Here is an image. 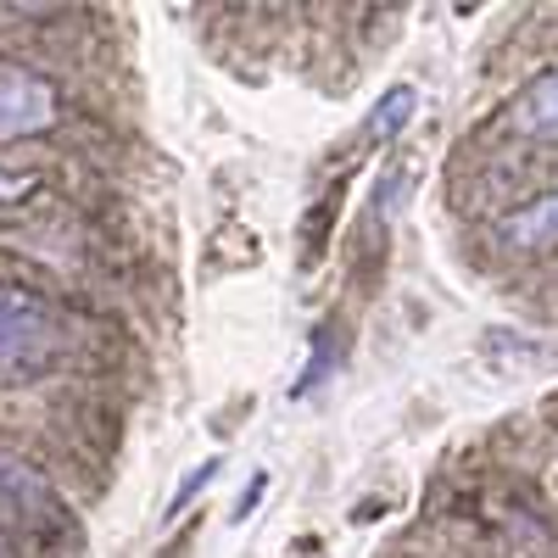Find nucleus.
<instances>
[{"label":"nucleus","instance_id":"f257e3e1","mask_svg":"<svg viewBox=\"0 0 558 558\" xmlns=\"http://www.w3.org/2000/svg\"><path fill=\"white\" fill-rule=\"evenodd\" d=\"M62 357H68L62 313L23 286H0V391L39 386L45 375H57Z\"/></svg>","mask_w":558,"mask_h":558},{"label":"nucleus","instance_id":"f03ea898","mask_svg":"<svg viewBox=\"0 0 558 558\" xmlns=\"http://www.w3.org/2000/svg\"><path fill=\"white\" fill-rule=\"evenodd\" d=\"M0 531H12V536L68 531V508H62L57 486L17 452H0Z\"/></svg>","mask_w":558,"mask_h":558},{"label":"nucleus","instance_id":"7ed1b4c3","mask_svg":"<svg viewBox=\"0 0 558 558\" xmlns=\"http://www.w3.org/2000/svg\"><path fill=\"white\" fill-rule=\"evenodd\" d=\"M57 89L28 68H0V140H28L57 123Z\"/></svg>","mask_w":558,"mask_h":558},{"label":"nucleus","instance_id":"20e7f679","mask_svg":"<svg viewBox=\"0 0 558 558\" xmlns=\"http://www.w3.org/2000/svg\"><path fill=\"white\" fill-rule=\"evenodd\" d=\"M508 129H520L525 140H558V73H542L520 89L508 107Z\"/></svg>","mask_w":558,"mask_h":558},{"label":"nucleus","instance_id":"39448f33","mask_svg":"<svg viewBox=\"0 0 558 558\" xmlns=\"http://www.w3.org/2000/svg\"><path fill=\"white\" fill-rule=\"evenodd\" d=\"M497 235H502V246H514V252H553L558 246V191L531 202V207H520V213H508L497 223Z\"/></svg>","mask_w":558,"mask_h":558},{"label":"nucleus","instance_id":"423d86ee","mask_svg":"<svg viewBox=\"0 0 558 558\" xmlns=\"http://www.w3.org/2000/svg\"><path fill=\"white\" fill-rule=\"evenodd\" d=\"M413 112H418V89H413V84H391L386 96L368 107V118H363V140H397V134L413 123Z\"/></svg>","mask_w":558,"mask_h":558},{"label":"nucleus","instance_id":"0eeeda50","mask_svg":"<svg viewBox=\"0 0 558 558\" xmlns=\"http://www.w3.org/2000/svg\"><path fill=\"white\" fill-rule=\"evenodd\" d=\"M213 475H218V458H202V463H196V475H184V481H179V492H173V502H168V520H179L184 508H191V502L207 492Z\"/></svg>","mask_w":558,"mask_h":558},{"label":"nucleus","instance_id":"6e6552de","mask_svg":"<svg viewBox=\"0 0 558 558\" xmlns=\"http://www.w3.org/2000/svg\"><path fill=\"white\" fill-rule=\"evenodd\" d=\"M263 492H268V475L257 470V475L246 481V492H241V502H235V514H229V520H235V525H246V520L257 514V502H263Z\"/></svg>","mask_w":558,"mask_h":558},{"label":"nucleus","instance_id":"1a4fd4ad","mask_svg":"<svg viewBox=\"0 0 558 558\" xmlns=\"http://www.w3.org/2000/svg\"><path fill=\"white\" fill-rule=\"evenodd\" d=\"M28 191H34L28 173H0V202H17V196H28Z\"/></svg>","mask_w":558,"mask_h":558},{"label":"nucleus","instance_id":"9d476101","mask_svg":"<svg viewBox=\"0 0 558 558\" xmlns=\"http://www.w3.org/2000/svg\"><path fill=\"white\" fill-rule=\"evenodd\" d=\"M0 558H12V547H7V542H0Z\"/></svg>","mask_w":558,"mask_h":558}]
</instances>
